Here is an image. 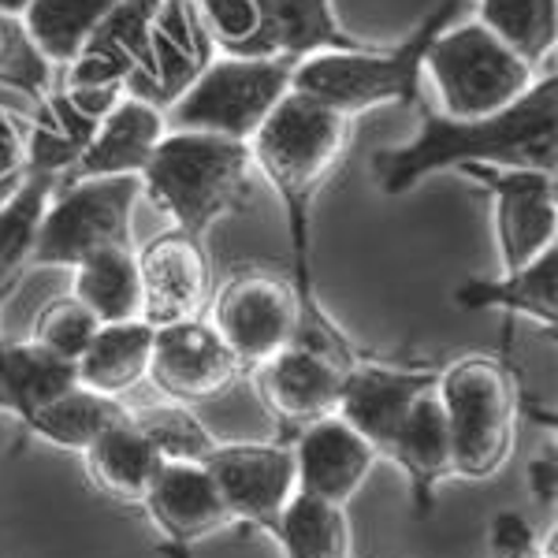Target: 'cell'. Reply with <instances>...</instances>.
<instances>
[{
    "mask_svg": "<svg viewBox=\"0 0 558 558\" xmlns=\"http://www.w3.org/2000/svg\"><path fill=\"white\" fill-rule=\"evenodd\" d=\"M350 134H354L350 116L313 101L299 89H287L283 101L268 112V120L250 138V157H254L257 179H265L276 191L279 205L287 213V231H291V283L302 302L294 339L328 350H347L350 339L324 313L317 294V276H313V205H317L320 191L336 179L339 165L347 160Z\"/></svg>",
    "mask_w": 558,
    "mask_h": 558,
    "instance_id": "6da1fadb",
    "label": "cell"
},
{
    "mask_svg": "<svg viewBox=\"0 0 558 558\" xmlns=\"http://www.w3.org/2000/svg\"><path fill=\"white\" fill-rule=\"evenodd\" d=\"M421 131L402 146H384L373 157V179L387 197L417 191L436 172L462 165H502L558 172V75L555 64L510 108L484 120H451L428 101L417 105Z\"/></svg>",
    "mask_w": 558,
    "mask_h": 558,
    "instance_id": "7a4b0ae2",
    "label": "cell"
},
{
    "mask_svg": "<svg viewBox=\"0 0 558 558\" xmlns=\"http://www.w3.org/2000/svg\"><path fill=\"white\" fill-rule=\"evenodd\" d=\"M142 179V197L172 220V228L205 239L223 216L254 202L257 168L250 142L209 131H172L153 149Z\"/></svg>",
    "mask_w": 558,
    "mask_h": 558,
    "instance_id": "3957f363",
    "label": "cell"
},
{
    "mask_svg": "<svg viewBox=\"0 0 558 558\" xmlns=\"http://www.w3.org/2000/svg\"><path fill=\"white\" fill-rule=\"evenodd\" d=\"M462 0H439L410 38L395 45H357L336 49L294 64L291 89L343 116H362L373 108H417L425 101V52L444 26L454 23Z\"/></svg>",
    "mask_w": 558,
    "mask_h": 558,
    "instance_id": "277c9868",
    "label": "cell"
},
{
    "mask_svg": "<svg viewBox=\"0 0 558 558\" xmlns=\"http://www.w3.org/2000/svg\"><path fill=\"white\" fill-rule=\"evenodd\" d=\"M436 395L451 428L454 476L492 481L518 439V387L492 354H465L439 365Z\"/></svg>",
    "mask_w": 558,
    "mask_h": 558,
    "instance_id": "5b68a950",
    "label": "cell"
},
{
    "mask_svg": "<svg viewBox=\"0 0 558 558\" xmlns=\"http://www.w3.org/2000/svg\"><path fill=\"white\" fill-rule=\"evenodd\" d=\"M544 68L521 60L481 20L451 23L432 38L425 78L436 89L439 112L451 120H484L510 108Z\"/></svg>",
    "mask_w": 558,
    "mask_h": 558,
    "instance_id": "8992f818",
    "label": "cell"
},
{
    "mask_svg": "<svg viewBox=\"0 0 558 558\" xmlns=\"http://www.w3.org/2000/svg\"><path fill=\"white\" fill-rule=\"evenodd\" d=\"M142 202L138 175L64 179L45 202L31 268H75L105 246L134 242V209Z\"/></svg>",
    "mask_w": 558,
    "mask_h": 558,
    "instance_id": "52a82bcc",
    "label": "cell"
},
{
    "mask_svg": "<svg viewBox=\"0 0 558 558\" xmlns=\"http://www.w3.org/2000/svg\"><path fill=\"white\" fill-rule=\"evenodd\" d=\"M294 64L265 57H216L186 94L168 108L172 131H209L220 138L250 142L268 112L291 89Z\"/></svg>",
    "mask_w": 558,
    "mask_h": 558,
    "instance_id": "ba28073f",
    "label": "cell"
},
{
    "mask_svg": "<svg viewBox=\"0 0 558 558\" xmlns=\"http://www.w3.org/2000/svg\"><path fill=\"white\" fill-rule=\"evenodd\" d=\"M302 302L291 279L265 268H239L213 299V328L239 357L242 373H257L299 331Z\"/></svg>",
    "mask_w": 558,
    "mask_h": 558,
    "instance_id": "9c48e42d",
    "label": "cell"
},
{
    "mask_svg": "<svg viewBox=\"0 0 558 558\" xmlns=\"http://www.w3.org/2000/svg\"><path fill=\"white\" fill-rule=\"evenodd\" d=\"M454 172L492 194L502 272H518L558 246V172L502 165H462Z\"/></svg>",
    "mask_w": 558,
    "mask_h": 558,
    "instance_id": "30bf717a",
    "label": "cell"
},
{
    "mask_svg": "<svg viewBox=\"0 0 558 558\" xmlns=\"http://www.w3.org/2000/svg\"><path fill=\"white\" fill-rule=\"evenodd\" d=\"M202 465L213 473L235 529L272 536L283 507L299 492L291 439H260V444L220 439V447Z\"/></svg>",
    "mask_w": 558,
    "mask_h": 558,
    "instance_id": "8fae6325",
    "label": "cell"
},
{
    "mask_svg": "<svg viewBox=\"0 0 558 558\" xmlns=\"http://www.w3.org/2000/svg\"><path fill=\"white\" fill-rule=\"evenodd\" d=\"M242 365L231 354L213 320L191 317L157 328L149 357V384L165 399L183 407H205L216 402L242 380Z\"/></svg>",
    "mask_w": 558,
    "mask_h": 558,
    "instance_id": "7c38bea8",
    "label": "cell"
},
{
    "mask_svg": "<svg viewBox=\"0 0 558 558\" xmlns=\"http://www.w3.org/2000/svg\"><path fill=\"white\" fill-rule=\"evenodd\" d=\"M362 354L347 357L336 350H324L313 343H287L272 362H265L257 368V384H260V399L265 407L283 421L287 436L294 428L310 425L317 417L339 410V395H343L350 365ZM283 436V439H287Z\"/></svg>",
    "mask_w": 558,
    "mask_h": 558,
    "instance_id": "4fadbf2b",
    "label": "cell"
},
{
    "mask_svg": "<svg viewBox=\"0 0 558 558\" xmlns=\"http://www.w3.org/2000/svg\"><path fill=\"white\" fill-rule=\"evenodd\" d=\"M128 89L108 86H71L57 83L41 101H34V112L26 116V172L68 179L75 160L94 138L97 123Z\"/></svg>",
    "mask_w": 558,
    "mask_h": 558,
    "instance_id": "5bb4252c",
    "label": "cell"
},
{
    "mask_svg": "<svg viewBox=\"0 0 558 558\" xmlns=\"http://www.w3.org/2000/svg\"><path fill=\"white\" fill-rule=\"evenodd\" d=\"M142 272V320L165 328L175 320L202 317L213 299V260L205 239L186 231H160L138 250Z\"/></svg>",
    "mask_w": 558,
    "mask_h": 558,
    "instance_id": "9a60e30c",
    "label": "cell"
},
{
    "mask_svg": "<svg viewBox=\"0 0 558 558\" xmlns=\"http://www.w3.org/2000/svg\"><path fill=\"white\" fill-rule=\"evenodd\" d=\"M216 60V49L194 12V0H160L149 23L146 60L128 83V94H138L157 108H172L186 86Z\"/></svg>",
    "mask_w": 558,
    "mask_h": 558,
    "instance_id": "2e32d148",
    "label": "cell"
},
{
    "mask_svg": "<svg viewBox=\"0 0 558 558\" xmlns=\"http://www.w3.org/2000/svg\"><path fill=\"white\" fill-rule=\"evenodd\" d=\"M287 439H291L294 451L299 492L336 502V507H350V499L365 488L373 465L380 462L376 447L339 413L310 421V425L294 428Z\"/></svg>",
    "mask_w": 558,
    "mask_h": 558,
    "instance_id": "e0dca14e",
    "label": "cell"
},
{
    "mask_svg": "<svg viewBox=\"0 0 558 558\" xmlns=\"http://www.w3.org/2000/svg\"><path fill=\"white\" fill-rule=\"evenodd\" d=\"M142 510L153 521V529L165 536V551H172L175 558H191L194 544L223 533V529H235L213 473L202 462L160 465L149 495L142 499Z\"/></svg>",
    "mask_w": 558,
    "mask_h": 558,
    "instance_id": "ac0fdd59",
    "label": "cell"
},
{
    "mask_svg": "<svg viewBox=\"0 0 558 558\" xmlns=\"http://www.w3.org/2000/svg\"><path fill=\"white\" fill-rule=\"evenodd\" d=\"M439 376V365H399L387 357L362 354L347 373L343 395H339V417L350 421L376 454L384 458L387 444H391L395 428L410 413L413 399L428 391Z\"/></svg>",
    "mask_w": 558,
    "mask_h": 558,
    "instance_id": "d6986e66",
    "label": "cell"
},
{
    "mask_svg": "<svg viewBox=\"0 0 558 558\" xmlns=\"http://www.w3.org/2000/svg\"><path fill=\"white\" fill-rule=\"evenodd\" d=\"M168 134V112L138 94H123L97 123L94 138L75 160L68 179H101V175H142ZM64 183V179H60Z\"/></svg>",
    "mask_w": 558,
    "mask_h": 558,
    "instance_id": "ffe728a7",
    "label": "cell"
},
{
    "mask_svg": "<svg viewBox=\"0 0 558 558\" xmlns=\"http://www.w3.org/2000/svg\"><path fill=\"white\" fill-rule=\"evenodd\" d=\"M384 458L410 476L413 514L428 518L432 502H436V488L454 476L451 428H447V413L436 395V384L413 399V407L407 417H402V425L395 428Z\"/></svg>",
    "mask_w": 558,
    "mask_h": 558,
    "instance_id": "44dd1931",
    "label": "cell"
},
{
    "mask_svg": "<svg viewBox=\"0 0 558 558\" xmlns=\"http://www.w3.org/2000/svg\"><path fill=\"white\" fill-rule=\"evenodd\" d=\"M458 310H499L507 317H529L544 328L558 324V246L529 260L518 272H502L495 279H465L454 287Z\"/></svg>",
    "mask_w": 558,
    "mask_h": 558,
    "instance_id": "7402d4cb",
    "label": "cell"
},
{
    "mask_svg": "<svg viewBox=\"0 0 558 558\" xmlns=\"http://www.w3.org/2000/svg\"><path fill=\"white\" fill-rule=\"evenodd\" d=\"M83 462H86L89 484H94L97 492H105L108 499H116V502H128V507H142V499L149 495L165 458H160L157 447L146 439V432L134 425L128 413L120 425L101 432V436L86 447Z\"/></svg>",
    "mask_w": 558,
    "mask_h": 558,
    "instance_id": "603a6c76",
    "label": "cell"
},
{
    "mask_svg": "<svg viewBox=\"0 0 558 558\" xmlns=\"http://www.w3.org/2000/svg\"><path fill=\"white\" fill-rule=\"evenodd\" d=\"M153 336H157V328L142 317L101 324L83 357L75 362L78 384L89 391L112 395V399H128L134 387L149 380Z\"/></svg>",
    "mask_w": 558,
    "mask_h": 558,
    "instance_id": "cb8c5ba5",
    "label": "cell"
},
{
    "mask_svg": "<svg viewBox=\"0 0 558 558\" xmlns=\"http://www.w3.org/2000/svg\"><path fill=\"white\" fill-rule=\"evenodd\" d=\"M265 4V57L302 64L320 52L365 45L343 31L331 0H260Z\"/></svg>",
    "mask_w": 558,
    "mask_h": 558,
    "instance_id": "d4e9b609",
    "label": "cell"
},
{
    "mask_svg": "<svg viewBox=\"0 0 558 558\" xmlns=\"http://www.w3.org/2000/svg\"><path fill=\"white\" fill-rule=\"evenodd\" d=\"M71 294L101 324L142 317V272L138 246L120 242L105 246L71 268Z\"/></svg>",
    "mask_w": 558,
    "mask_h": 558,
    "instance_id": "484cf974",
    "label": "cell"
},
{
    "mask_svg": "<svg viewBox=\"0 0 558 558\" xmlns=\"http://www.w3.org/2000/svg\"><path fill=\"white\" fill-rule=\"evenodd\" d=\"M52 186H57L52 175L26 172L0 197V317H4V305L15 294V287L31 272L34 239H38V223ZM0 350H4V328H0Z\"/></svg>",
    "mask_w": 558,
    "mask_h": 558,
    "instance_id": "4316f807",
    "label": "cell"
},
{
    "mask_svg": "<svg viewBox=\"0 0 558 558\" xmlns=\"http://www.w3.org/2000/svg\"><path fill=\"white\" fill-rule=\"evenodd\" d=\"M75 384V362L49 354L31 339H4V350H0V410H12L23 425L34 417V410H41L45 402H52Z\"/></svg>",
    "mask_w": 558,
    "mask_h": 558,
    "instance_id": "83f0119b",
    "label": "cell"
},
{
    "mask_svg": "<svg viewBox=\"0 0 558 558\" xmlns=\"http://www.w3.org/2000/svg\"><path fill=\"white\" fill-rule=\"evenodd\" d=\"M128 413H131L128 399H112V395L89 391V387L75 384L64 395H57L52 402H45L41 410H34V417L23 428L34 439L60 447V451L83 454L101 432L120 425Z\"/></svg>",
    "mask_w": 558,
    "mask_h": 558,
    "instance_id": "f1b7e54d",
    "label": "cell"
},
{
    "mask_svg": "<svg viewBox=\"0 0 558 558\" xmlns=\"http://www.w3.org/2000/svg\"><path fill=\"white\" fill-rule=\"evenodd\" d=\"M276 547L283 558H350L354 539H350V518L347 507L324 502L317 495L294 492L283 507L276 529Z\"/></svg>",
    "mask_w": 558,
    "mask_h": 558,
    "instance_id": "f546056e",
    "label": "cell"
},
{
    "mask_svg": "<svg viewBox=\"0 0 558 558\" xmlns=\"http://www.w3.org/2000/svg\"><path fill=\"white\" fill-rule=\"evenodd\" d=\"M476 20L533 68L555 64L558 0H476Z\"/></svg>",
    "mask_w": 558,
    "mask_h": 558,
    "instance_id": "4dcf8cb0",
    "label": "cell"
},
{
    "mask_svg": "<svg viewBox=\"0 0 558 558\" xmlns=\"http://www.w3.org/2000/svg\"><path fill=\"white\" fill-rule=\"evenodd\" d=\"M112 4L116 0H31L20 20L34 45L45 52V60L60 71L89 41V34L97 31Z\"/></svg>",
    "mask_w": 558,
    "mask_h": 558,
    "instance_id": "1f68e13d",
    "label": "cell"
},
{
    "mask_svg": "<svg viewBox=\"0 0 558 558\" xmlns=\"http://www.w3.org/2000/svg\"><path fill=\"white\" fill-rule=\"evenodd\" d=\"M131 421L146 432V439L160 451L165 462H205L220 436L183 402H153V407H131Z\"/></svg>",
    "mask_w": 558,
    "mask_h": 558,
    "instance_id": "d6a6232c",
    "label": "cell"
},
{
    "mask_svg": "<svg viewBox=\"0 0 558 558\" xmlns=\"http://www.w3.org/2000/svg\"><path fill=\"white\" fill-rule=\"evenodd\" d=\"M194 12L220 57H265L260 0H194Z\"/></svg>",
    "mask_w": 558,
    "mask_h": 558,
    "instance_id": "836d02e7",
    "label": "cell"
},
{
    "mask_svg": "<svg viewBox=\"0 0 558 558\" xmlns=\"http://www.w3.org/2000/svg\"><path fill=\"white\" fill-rule=\"evenodd\" d=\"M60 83V71L45 60V52L26 34L20 15H0V86L41 101Z\"/></svg>",
    "mask_w": 558,
    "mask_h": 558,
    "instance_id": "e575fe53",
    "label": "cell"
},
{
    "mask_svg": "<svg viewBox=\"0 0 558 558\" xmlns=\"http://www.w3.org/2000/svg\"><path fill=\"white\" fill-rule=\"evenodd\" d=\"M97 328H101V320L75 294H60V299L41 305L26 339L38 343L41 350H49V354L64 357V362H78L83 350L89 347V339L97 336Z\"/></svg>",
    "mask_w": 558,
    "mask_h": 558,
    "instance_id": "d590c367",
    "label": "cell"
},
{
    "mask_svg": "<svg viewBox=\"0 0 558 558\" xmlns=\"http://www.w3.org/2000/svg\"><path fill=\"white\" fill-rule=\"evenodd\" d=\"M26 175V116L0 108V197Z\"/></svg>",
    "mask_w": 558,
    "mask_h": 558,
    "instance_id": "8d00e7d4",
    "label": "cell"
},
{
    "mask_svg": "<svg viewBox=\"0 0 558 558\" xmlns=\"http://www.w3.org/2000/svg\"><path fill=\"white\" fill-rule=\"evenodd\" d=\"M544 544L536 533H533V525H529L521 514H499L492 521V555L495 558H525V555H533L536 547Z\"/></svg>",
    "mask_w": 558,
    "mask_h": 558,
    "instance_id": "74e56055",
    "label": "cell"
},
{
    "mask_svg": "<svg viewBox=\"0 0 558 558\" xmlns=\"http://www.w3.org/2000/svg\"><path fill=\"white\" fill-rule=\"evenodd\" d=\"M529 481H533V495L539 502H551L555 499V454L536 458L533 470H529Z\"/></svg>",
    "mask_w": 558,
    "mask_h": 558,
    "instance_id": "f35d334b",
    "label": "cell"
},
{
    "mask_svg": "<svg viewBox=\"0 0 558 558\" xmlns=\"http://www.w3.org/2000/svg\"><path fill=\"white\" fill-rule=\"evenodd\" d=\"M31 0H0V15H23Z\"/></svg>",
    "mask_w": 558,
    "mask_h": 558,
    "instance_id": "ab89813d",
    "label": "cell"
},
{
    "mask_svg": "<svg viewBox=\"0 0 558 558\" xmlns=\"http://www.w3.org/2000/svg\"><path fill=\"white\" fill-rule=\"evenodd\" d=\"M525 558H555V539H547V544H539L533 555H525Z\"/></svg>",
    "mask_w": 558,
    "mask_h": 558,
    "instance_id": "60d3db41",
    "label": "cell"
}]
</instances>
